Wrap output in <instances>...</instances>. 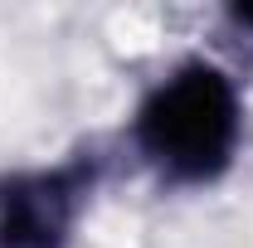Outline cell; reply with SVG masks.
I'll use <instances>...</instances> for the list:
<instances>
[{
  "label": "cell",
  "mask_w": 253,
  "mask_h": 248,
  "mask_svg": "<svg viewBox=\"0 0 253 248\" xmlns=\"http://www.w3.org/2000/svg\"><path fill=\"white\" fill-rule=\"evenodd\" d=\"M126 141L166 190L219 185L244 146L239 78L205 54L170 63L131 107Z\"/></svg>",
  "instance_id": "cell-1"
},
{
  "label": "cell",
  "mask_w": 253,
  "mask_h": 248,
  "mask_svg": "<svg viewBox=\"0 0 253 248\" xmlns=\"http://www.w3.org/2000/svg\"><path fill=\"white\" fill-rule=\"evenodd\" d=\"M97 185V146H78L54 165L0 170V248H73Z\"/></svg>",
  "instance_id": "cell-2"
},
{
  "label": "cell",
  "mask_w": 253,
  "mask_h": 248,
  "mask_svg": "<svg viewBox=\"0 0 253 248\" xmlns=\"http://www.w3.org/2000/svg\"><path fill=\"white\" fill-rule=\"evenodd\" d=\"M229 25L239 34H253V5H229V15H224Z\"/></svg>",
  "instance_id": "cell-3"
}]
</instances>
